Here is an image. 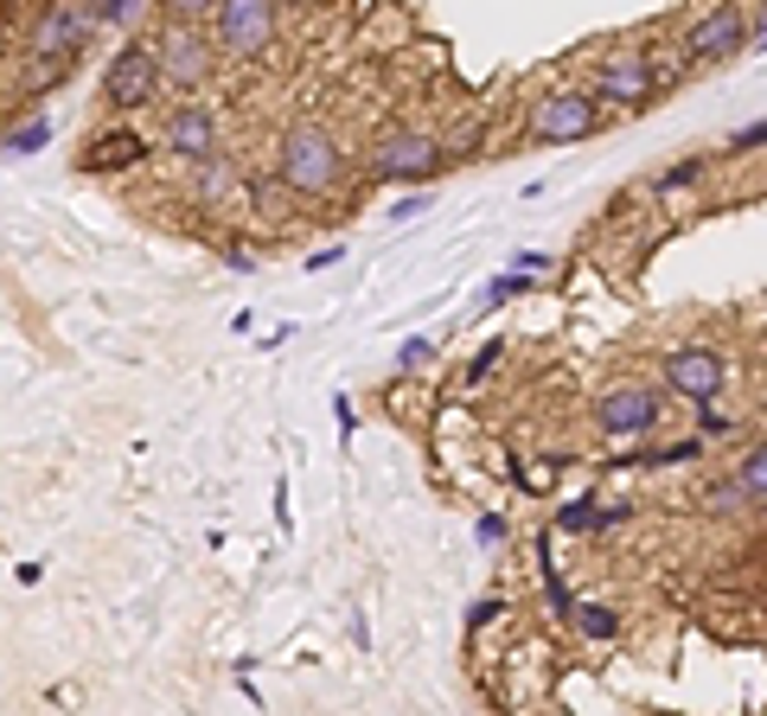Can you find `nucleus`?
Returning <instances> with one entry per match:
<instances>
[{"mask_svg":"<svg viewBox=\"0 0 767 716\" xmlns=\"http://www.w3.org/2000/svg\"><path fill=\"white\" fill-rule=\"evenodd\" d=\"M339 173H346V148H339V135L320 128V122H294L289 135H282V154H275V180L301 198H320V192L339 186Z\"/></svg>","mask_w":767,"mask_h":716,"instance_id":"1","label":"nucleus"},{"mask_svg":"<svg viewBox=\"0 0 767 716\" xmlns=\"http://www.w3.org/2000/svg\"><path fill=\"white\" fill-rule=\"evenodd\" d=\"M154 58H160V83L167 90H180V96H192V90H205L212 83V71H218V38L205 33L199 20H160V33H154Z\"/></svg>","mask_w":767,"mask_h":716,"instance_id":"2","label":"nucleus"},{"mask_svg":"<svg viewBox=\"0 0 767 716\" xmlns=\"http://www.w3.org/2000/svg\"><path fill=\"white\" fill-rule=\"evenodd\" d=\"M205 26L224 58H262L282 33V0H218Z\"/></svg>","mask_w":767,"mask_h":716,"instance_id":"3","label":"nucleus"},{"mask_svg":"<svg viewBox=\"0 0 767 716\" xmlns=\"http://www.w3.org/2000/svg\"><path fill=\"white\" fill-rule=\"evenodd\" d=\"M748 38H755L748 7H742V0H717L691 33L678 38V58H685V71H703V65H723L735 52H748Z\"/></svg>","mask_w":767,"mask_h":716,"instance_id":"4","label":"nucleus"},{"mask_svg":"<svg viewBox=\"0 0 767 716\" xmlns=\"http://www.w3.org/2000/svg\"><path fill=\"white\" fill-rule=\"evenodd\" d=\"M97 33H103L97 0H45L33 13V26H26V52H52V58H71L77 65Z\"/></svg>","mask_w":767,"mask_h":716,"instance_id":"5","label":"nucleus"},{"mask_svg":"<svg viewBox=\"0 0 767 716\" xmlns=\"http://www.w3.org/2000/svg\"><path fill=\"white\" fill-rule=\"evenodd\" d=\"M601 122H608V110H601L595 90H550L544 103L531 110L525 135H531L538 148H569V141H588Z\"/></svg>","mask_w":767,"mask_h":716,"instance_id":"6","label":"nucleus"},{"mask_svg":"<svg viewBox=\"0 0 767 716\" xmlns=\"http://www.w3.org/2000/svg\"><path fill=\"white\" fill-rule=\"evenodd\" d=\"M160 90H167V83H160L154 38H128V45H122V52L110 58V71H103V110L135 115V110H147Z\"/></svg>","mask_w":767,"mask_h":716,"instance_id":"7","label":"nucleus"},{"mask_svg":"<svg viewBox=\"0 0 767 716\" xmlns=\"http://www.w3.org/2000/svg\"><path fill=\"white\" fill-rule=\"evenodd\" d=\"M665 397L672 390H653V384H614L601 404H595V429L608 442H646L658 422H665Z\"/></svg>","mask_w":767,"mask_h":716,"instance_id":"8","label":"nucleus"},{"mask_svg":"<svg viewBox=\"0 0 767 716\" xmlns=\"http://www.w3.org/2000/svg\"><path fill=\"white\" fill-rule=\"evenodd\" d=\"M371 173L384 186H429L441 173V141L429 128H403V135H384L371 148Z\"/></svg>","mask_w":767,"mask_h":716,"instance_id":"9","label":"nucleus"},{"mask_svg":"<svg viewBox=\"0 0 767 716\" xmlns=\"http://www.w3.org/2000/svg\"><path fill=\"white\" fill-rule=\"evenodd\" d=\"M658 377H665V390L685 397V404H717L723 384H730V359H723L717 345H672V352L658 359Z\"/></svg>","mask_w":767,"mask_h":716,"instance_id":"10","label":"nucleus"},{"mask_svg":"<svg viewBox=\"0 0 767 716\" xmlns=\"http://www.w3.org/2000/svg\"><path fill=\"white\" fill-rule=\"evenodd\" d=\"M601 96V110H646L658 96V77H653V52L646 45H621L614 58H601V71L588 83Z\"/></svg>","mask_w":767,"mask_h":716,"instance_id":"11","label":"nucleus"},{"mask_svg":"<svg viewBox=\"0 0 767 716\" xmlns=\"http://www.w3.org/2000/svg\"><path fill=\"white\" fill-rule=\"evenodd\" d=\"M160 148L180 154V160H205V154H218L224 148L218 115L205 110V103H180V110H167V122H160Z\"/></svg>","mask_w":767,"mask_h":716,"instance_id":"12","label":"nucleus"},{"mask_svg":"<svg viewBox=\"0 0 767 716\" xmlns=\"http://www.w3.org/2000/svg\"><path fill=\"white\" fill-rule=\"evenodd\" d=\"M244 167H237V160H230V154H205V160H192V198H199V205H237V198H244Z\"/></svg>","mask_w":767,"mask_h":716,"instance_id":"13","label":"nucleus"},{"mask_svg":"<svg viewBox=\"0 0 767 716\" xmlns=\"http://www.w3.org/2000/svg\"><path fill=\"white\" fill-rule=\"evenodd\" d=\"M703 442H710V435H685V442H658L653 448V435H646L633 454H614V461H621V467H697V461H703Z\"/></svg>","mask_w":767,"mask_h":716,"instance_id":"14","label":"nucleus"},{"mask_svg":"<svg viewBox=\"0 0 767 716\" xmlns=\"http://www.w3.org/2000/svg\"><path fill=\"white\" fill-rule=\"evenodd\" d=\"M147 160V141L135 135V128H115V135H103L97 148L83 154V167L90 173H115V167H142Z\"/></svg>","mask_w":767,"mask_h":716,"instance_id":"15","label":"nucleus"},{"mask_svg":"<svg viewBox=\"0 0 767 716\" xmlns=\"http://www.w3.org/2000/svg\"><path fill=\"white\" fill-rule=\"evenodd\" d=\"M576 634H583L588 646H608V640H621V607L614 602H576Z\"/></svg>","mask_w":767,"mask_h":716,"instance_id":"16","label":"nucleus"},{"mask_svg":"<svg viewBox=\"0 0 767 716\" xmlns=\"http://www.w3.org/2000/svg\"><path fill=\"white\" fill-rule=\"evenodd\" d=\"M697 505H703V512H710V519H748V512H755V492L742 487V480H717V487H703V499H697Z\"/></svg>","mask_w":767,"mask_h":716,"instance_id":"17","label":"nucleus"},{"mask_svg":"<svg viewBox=\"0 0 767 716\" xmlns=\"http://www.w3.org/2000/svg\"><path fill=\"white\" fill-rule=\"evenodd\" d=\"M703 173H710V154H685V160H672V167L653 180V198H672V192L703 186Z\"/></svg>","mask_w":767,"mask_h":716,"instance_id":"18","label":"nucleus"},{"mask_svg":"<svg viewBox=\"0 0 767 716\" xmlns=\"http://www.w3.org/2000/svg\"><path fill=\"white\" fill-rule=\"evenodd\" d=\"M71 77V58H52V52H26L20 58V90H52Z\"/></svg>","mask_w":767,"mask_h":716,"instance_id":"19","label":"nucleus"},{"mask_svg":"<svg viewBox=\"0 0 767 716\" xmlns=\"http://www.w3.org/2000/svg\"><path fill=\"white\" fill-rule=\"evenodd\" d=\"M556 531H569V537H595L601 531V499H563V512H556Z\"/></svg>","mask_w":767,"mask_h":716,"instance_id":"20","label":"nucleus"},{"mask_svg":"<svg viewBox=\"0 0 767 716\" xmlns=\"http://www.w3.org/2000/svg\"><path fill=\"white\" fill-rule=\"evenodd\" d=\"M52 141V115H33V122H20V128H7V141H0V154H13V160H26V154H38Z\"/></svg>","mask_w":767,"mask_h":716,"instance_id":"21","label":"nucleus"},{"mask_svg":"<svg viewBox=\"0 0 767 716\" xmlns=\"http://www.w3.org/2000/svg\"><path fill=\"white\" fill-rule=\"evenodd\" d=\"M538 576H544V602L556 614H576V595H569V582L556 576V557H550V544H538Z\"/></svg>","mask_w":767,"mask_h":716,"instance_id":"22","label":"nucleus"},{"mask_svg":"<svg viewBox=\"0 0 767 716\" xmlns=\"http://www.w3.org/2000/svg\"><path fill=\"white\" fill-rule=\"evenodd\" d=\"M538 288V275L531 269H506V275H493L486 282V307H506V302H518V295H531Z\"/></svg>","mask_w":767,"mask_h":716,"instance_id":"23","label":"nucleus"},{"mask_svg":"<svg viewBox=\"0 0 767 716\" xmlns=\"http://www.w3.org/2000/svg\"><path fill=\"white\" fill-rule=\"evenodd\" d=\"M735 480L755 492V505H767V442H755V448L735 461Z\"/></svg>","mask_w":767,"mask_h":716,"instance_id":"24","label":"nucleus"},{"mask_svg":"<svg viewBox=\"0 0 767 716\" xmlns=\"http://www.w3.org/2000/svg\"><path fill=\"white\" fill-rule=\"evenodd\" d=\"M506 352H511L506 340H486V345L474 352V359H467V384H486V377H493L499 365H506Z\"/></svg>","mask_w":767,"mask_h":716,"instance_id":"25","label":"nucleus"},{"mask_svg":"<svg viewBox=\"0 0 767 716\" xmlns=\"http://www.w3.org/2000/svg\"><path fill=\"white\" fill-rule=\"evenodd\" d=\"M429 359H436V340H429V333H409V340L397 345V372H422Z\"/></svg>","mask_w":767,"mask_h":716,"instance_id":"26","label":"nucleus"},{"mask_svg":"<svg viewBox=\"0 0 767 716\" xmlns=\"http://www.w3.org/2000/svg\"><path fill=\"white\" fill-rule=\"evenodd\" d=\"M506 537H511L506 512H480V519H474V544H480V550H499Z\"/></svg>","mask_w":767,"mask_h":716,"instance_id":"27","label":"nucleus"},{"mask_svg":"<svg viewBox=\"0 0 767 716\" xmlns=\"http://www.w3.org/2000/svg\"><path fill=\"white\" fill-rule=\"evenodd\" d=\"M762 148H767V115L748 122V128H735L730 141H723V154H762Z\"/></svg>","mask_w":767,"mask_h":716,"instance_id":"28","label":"nucleus"},{"mask_svg":"<svg viewBox=\"0 0 767 716\" xmlns=\"http://www.w3.org/2000/svg\"><path fill=\"white\" fill-rule=\"evenodd\" d=\"M218 0H160V20H212Z\"/></svg>","mask_w":767,"mask_h":716,"instance_id":"29","label":"nucleus"},{"mask_svg":"<svg viewBox=\"0 0 767 716\" xmlns=\"http://www.w3.org/2000/svg\"><path fill=\"white\" fill-rule=\"evenodd\" d=\"M142 7H147V0H97V20H103V26H128Z\"/></svg>","mask_w":767,"mask_h":716,"instance_id":"30","label":"nucleus"},{"mask_svg":"<svg viewBox=\"0 0 767 716\" xmlns=\"http://www.w3.org/2000/svg\"><path fill=\"white\" fill-rule=\"evenodd\" d=\"M499 614H506V595H480V602L467 607V627H474V634H480V627H493Z\"/></svg>","mask_w":767,"mask_h":716,"instance_id":"31","label":"nucleus"},{"mask_svg":"<svg viewBox=\"0 0 767 716\" xmlns=\"http://www.w3.org/2000/svg\"><path fill=\"white\" fill-rule=\"evenodd\" d=\"M429 205H436V198H422V186H416V192H409V198H397V205H391L384 218H391V225H409V218H422Z\"/></svg>","mask_w":767,"mask_h":716,"instance_id":"32","label":"nucleus"},{"mask_svg":"<svg viewBox=\"0 0 767 716\" xmlns=\"http://www.w3.org/2000/svg\"><path fill=\"white\" fill-rule=\"evenodd\" d=\"M735 422L723 410H717V404H697V435H730Z\"/></svg>","mask_w":767,"mask_h":716,"instance_id":"33","label":"nucleus"},{"mask_svg":"<svg viewBox=\"0 0 767 716\" xmlns=\"http://www.w3.org/2000/svg\"><path fill=\"white\" fill-rule=\"evenodd\" d=\"M506 269H531V275H550L556 269V257L550 250H511V263Z\"/></svg>","mask_w":767,"mask_h":716,"instance_id":"34","label":"nucleus"},{"mask_svg":"<svg viewBox=\"0 0 767 716\" xmlns=\"http://www.w3.org/2000/svg\"><path fill=\"white\" fill-rule=\"evenodd\" d=\"M339 263H346V243H332V250H314V257H307L301 269H307V275H327V269H339Z\"/></svg>","mask_w":767,"mask_h":716,"instance_id":"35","label":"nucleus"},{"mask_svg":"<svg viewBox=\"0 0 767 716\" xmlns=\"http://www.w3.org/2000/svg\"><path fill=\"white\" fill-rule=\"evenodd\" d=\"M633 519V499H601V531H614Z\"/></svg>","mask_w":767,"mask_h":716,"instance_id":"36","label":"nucleus"},{"mask_svg":"<svg viewBox=\"0 0 767 716\" xmlns=\"http://www.w3.org/2000/svg\"><path fill=\"white\" fill-rule=\"evenodd\" d=\"M332 416H339V435L352 442V435H359V410H352V397H332Z\"/></svg>","mask_w":767,"mask_h":716,"instance_id":"37","label":"nucleus"},{"mask_svg":"<svg viewBox=\"0 0 767 716\" xmlns=\"http://www.w3.org/2000/svg\"><path fill=\"white\" fill-rule=\"evenodd\" d=\"M275 525H282V537L294 531V512H289V480H275Z\"/></svg>","mask_w":767,"mask_h":716,"instance_id":"38","label":"nucleus"},{"mask_svg":"<svg viewBox=\"0 0 767 716\" xmlns=\"http://www.w3.org/2000/svg\"><path fill=\"white\" fill-rule=\"evenodd\" d=\"M224 263L237 269V275H256V257L244 250V243H230V250H224Z\"/></svg>","mask_w":767,"mask_h":716,"instance_id":"39","label":"nucleus"},{"mask_svg":"<svg viewBox=\"0 0 767 716\" xmlns=\"http://www.w3.org/2000/svg\"><path fill=\"white\" fill-rule=\"evenodd\" d=\"M748 20H755V33H762V26H767V0H755V7H748Z\"/></svg>","mask_w":767,"mask_h":716,"instance_id":"40","label":"nucleus"},{"mask_svg":"<svg viewBox=\"0 0 767 716\" xmlns=\"http://www.w3.org/2000/svg\"><path fill=\"white\" fill-rule=\"evenodd\" d=\"M748 52H767V26H762V33H755V38H748Z\"/></svg>","mask_w":767,"mask_h":716,"instance_id":"41","label":"nucleus"},{"mask_svg":"<svg viewBox=\"0 0 767 716\" xmlns=\"http://www.w3.org/2000/svg\"><path fill=\"white\" fill-rule=\"evenodd\" d=\"M762 372H767V345H762Z\"/></svg>","mask_w":767,"mask_h":716,"instance_id":"42","label":"nucleus"},{"mask_svg":"<svg viewBox=\"0 0 767 716\" xmlns=\"http://www.w3.org/2000/svg\"><path fill=\"white\" fill-rule=\"evenodd\" d=\"M762 422H767V404H762ZM762 442H767V435H762Z\"/></svg>","mask_w":767,"mask_h":716,"instance_id":"43","label":"nucleus"},{"mask_svg":"<svg viewBox=\"0 0 767 716\" xmlns=\"http://www.w3.org/2000/svg\"><path fill=\"white\" fill-rule=\"evenodd\" d=\"M0 141H7V128H0Z\"/></svg>","mask_w":767,"mask_h":716,"instance_id":"44","label":"nucleus"},{"mask_svg":"<svg viewBox=\"0 0 767 716\" xmlns=\"http://www.w3.org/2000/svg\"><path fill=\"white\" fill-rule=\"evenodd\" d=\"M301 7H314V0H301Z\"/></svg>","mask_w":767,"mask_h":716,"instance_id":"45","label":"nucleus"}]
</instances>
